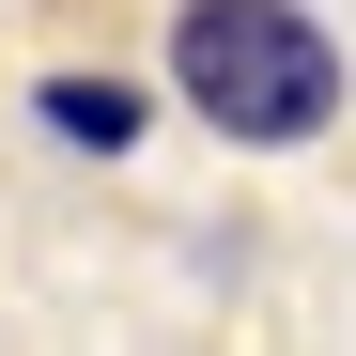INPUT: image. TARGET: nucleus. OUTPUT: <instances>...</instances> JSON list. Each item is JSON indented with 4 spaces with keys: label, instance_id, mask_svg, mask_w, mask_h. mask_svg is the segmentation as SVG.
Instances as JSON below:
<instances>
[{
    "label": "nucleus",
    "instance_id": "f257e3e1",
    "mask_svg": "<svg viewBox=\"0 0 356 356\" xmlns=\"http://www.w3.org/2000/svg\"><path fill=\"white\" fill-rule=\"evenodd\" d=\"M170 93H186L217 140L294 155V140L341 124V31L294 16V0H186V16H170Z\"/></svg>",
    "mask_w": 356,
    "mask_h": 356
},
{
    "label": "nucleus",
    "instance_id": "f03ea898",
    "mask_svg": "<svg viewBox=\"0 0 356 356\" xmlns=\"http://www.w3.org/2000/svg\"><path fill=\"white\" fill-rule=\"evenodd\" d=\"M31 93H47V124H63L78 155H124V140L155 124V108H140L124 78H93V63H63V78H31Z\"/></svg>",
    "mask_w": 356,
    "mask_h": 356
}]
</instances>
